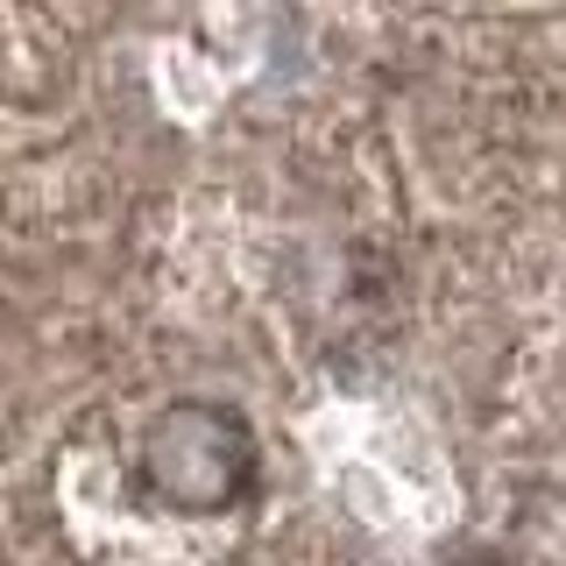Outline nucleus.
Wrapping results in <instances>:
<instances>
[{
    "instance_id": "nucleus-1",
    "label": "nucleus",
    "mask_w": 566,
    "mask_h": 566,
    "mask_svg": "<svg viewBox=\"0 0 566 566\" xmlns=\"http://www.w3.org/2000/svg\"><path fill=\"white\" fill-rule=\"evenodd\" d=\"M255 468L262 453H255L248 418L206 397L156 411L135 447V482L170 517H227V510H241L248 489H255Z\"/></svg>"
}]
</instances>
